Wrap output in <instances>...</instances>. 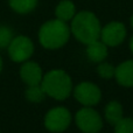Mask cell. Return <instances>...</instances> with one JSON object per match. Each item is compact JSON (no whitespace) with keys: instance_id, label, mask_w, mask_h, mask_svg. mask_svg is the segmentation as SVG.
<instances>
[{"instance_id":"cell-9","label":"cell","mask_w":133,"mask_h":133,"mask_svg":"<svg viewBox=\"0 0 133 133\" xmlns=\"http://www.w3.org/2000/svg\"><path fill=\"white\" fill-rule=\"evenodd\" d=\"M20 76L26 84L29 85H37L41 84L43 74L42 69L37 63L35 62H26L20 69Z\"/></svg>"},{"instance_id":"cell-18","label":"cell","mask_w":133,"mask_h":133,"mask_svg":"<svg viewBox=\"0 0 133 133\" xmlns=\"http://www.w3.org/2000/svg\"><path fill=\"white\" fill-rule=\"evenodd\" d=\"M12 40H13V32L11 28L0 26V48L9 46Z\"/></svg>"},{"instance_id":"cell-20","label":"cell","mask_w":133,"mask_h":133,"mask_svg":"<svg viewBox=\"0 0 133 133\" xmlns=\"http://www.w3.org/2000/svg\"><path fill=\"white\" fill-rule=\"evenodd\" d=\"M1 68H2V61H1V57H0V71H1Z\"/></svg>"},{"instance_id":"cell-13","label":"cell","mask_w":133,"mask_h":133,"mask_svg":"<svg viewBox=\"0 0 133 133\" xmlns=\"http://www.w3.org/2000/svg\"><path fill=\"white\" fill-rule=\"evenodd\" d=\"M75 14H76V7L74 5V2L70 1V0H62V1L58 2V5L55 8L56 19L64 21V22L71 21L72 18L75 16Z\"/></svg>"},{"instance_id":"cell-10","label":"cell","mask_w":133,"mask_h":133,"mask_svg":"<svg viewBox=\"0 0 133 133\" xmlns=\"http://www.w3.org/2000/svg\"><path fill=\"white\" fill-rule=\"evenodd\" d=\"M115 78L120 85L126 88L133 87V60H127L116 68Z\"/></svg>"},{"instance_id":"cell-5","label":"cell","mask_w":133,"mask_h":133,"mask_svg":"<svg viewBox=\"0 0 133 133\" xmlns=\"http://www.w3.org/2000/svg\"><path fill=\"white\" fill-rule=\"evenodd\" d=\"M71 123V113L68 109L57 106L48 111L44 117V126L50 132H63Z\"/></svg>"},{"instance_id":"cell-17","label":"cell","mask_w":133,"mask_h":133,"mask_svg":"<svg viewBox=\"0 0 133 133\" xmlns=\"http://www.w3.org/2000/svg\"><path fill=\"white\" fill-rule=\"evenodd\" d=\"M97 72L104 79H110V78L115 77V72H116V68L110 63L106 62H101L97 66Z\"/></svg>"},{"instance_id":"cell-12","label":"cell","mask_w":133,"mask_h":133,"mask_svg":"<svg viewBox=\"0 0 133 133\" xmlns=\"http://www.w3.org/2000/svg\"><path fill=\"white\" fill-rule=\"evenodd\" d=\"M104 117H105L106 122H108L109 124L116 125L124 117V111H123L122 104L117 101H111L110 103L105 106Z\"/></svg>"},{"instance_id":"cell-15","label":"cell","mask_w":133,"mask_h":133,"mask_svg":"<svg viewBox=\"0 0 133 133\" xmlns=\"http://www.w3.org/2000/svg\"><path fill=\"white\" fill-rule=\"evenodd\" d=\"M46 92L42 89L41 84L37 85H29L27 90H26V98L29 102H33V103H39V102H42L46 97Z\"/></svg>"},{"instance_id":"cell-3","label":"cell","mask_w":133,"mask_h":133,"mask_svg":"<svg viewBox=\"0 0 133 133\" xmlns=\"http://www.w3.org/2000/svg\"><path fill=\"white\" fill-rule=\"evenodd\" d=\"M70 28L66 22L58 19L49 20L39 30L40 43L47 49H57L63 47L70 37Z\"/></svg>"},{"instance_id":"cell-21","label":"cell","mask_w":133,"mask_h":133,"mask_svg":"<svg viewBox=\"0 0 133 133\" xmlns=\"http://www.w3.org/2000/svg\"><path fill=\"white\" fill-rule=\"evenodd\" d=\"M131 27L133 28V15L131 16Z\"/></svg>"},{"instance_id":"cell-8","label":"cell","mask_w":133,"mask_h":133,"mask_svg":"<svg viewBox=\"0 0 133 133\" xmlns=\"http://www.w3.org/2000/svg\"><path fill=\"white\" fill-rule=\"evenodd\" d=\"M34 51V44L27 36H18L11 41L8 46L9 57L14 62H25Z\"/></svg>"},{"instance_id":"cell-7","label":"cell","mask_w":133,"mask_h":133,"mask_svg":"<svg viewBox=\"0 0 133 133\" xmlns=\"http://www.w3.org/2000/svg\"><path fill=\"white\" fill-rule=\"evenodd\" d=\"M125 37H126L125 25L119 21H112L102 27L99 40L108 47H117L124 42Z\"/></svg>"},{"instance_id":"cell-11","label":"cell","mask_w":133,"mask_h":133,"mask_svg":"<svg viewBox=\"0 0 133 133\" xmlns=\"http://www.w3.org/2000/svg\"><path fill=\"white\" fill-rule=\"evenodd\" d=\"M108 46L105 43H103L101 40H96V41L87 44V56L92 62H103L108 57Z\"/></svg>"},{"instance_id":"cell-19","label":"cell","mask_w":133,"mask_h":133,"mask_svg":"<svg viewBox=\"0 0 133 133\" xmlns=\"http://www.w3.org/2000/svg\"><path fill=\"white\" fill-rule=\"evenodd\" d=\"M130 49H131V51L133 54V36L131 37V40H130Z\"/></svg>"},{"instance_id":"cell-16","label":"cell","mask_w":133,"mask_h":133,"mask_svg":"<svg viewBox=\"0 0 133 133\" xmlns=\"http://www.w3.org/2000/svg\"><path fill=\"white\" fill-rule=\"evenodd\" d=\"M115 126V133H133V118L123 117Z\"/></svg>"},{"instance_id":"cell-2","label":"cell","mask_w":133,"mask_h":133,"mask_svg":"<svg viewBox=\"0 0 133 133\" xmlns=\"http://www.w3.org/2000/svg\"><path fill=\"white\" fill-rule=\"evenodd\" d=\"M41 87L47 96L57 101H64L72 91L71 78L64 70L54 69L43 76Z\"/></svg>"},{"instance_id":"cell-4","label":"cell","mask_w":133,"mask_h":133,"mask_svg":"<svg viewBox=\"0 0 133 133\" xmlns=\"http://www.w3.org/2000/svg\"><path fill=\"white\" fill-rule=\"evenodd\" d=\"M75 123L83 133H98L103 127L101 115L91 106H84L77 111Z\"/></svg>"},{"instance_id":"cell-1","label":"cell","mask_w":133,"mask_h":133,"mask_svg":"<svg viewBox=\"0 0 133 133\" xmlns=\"http://www.w3.org/2000/svg\"><path fill=\"white\" fill-rule=\"evenodd\" d=\"M101 30V22L96 14H94L92 12H78L71 20L70 32L83 44H89L96 40H99Z\"/></svg>"},{"instance_id":"cell-14","label":"cell","mask_w":133,"mask_h":133,"mask_svg":"<svg viewBox=\"0 0 133 133\" xmlns=\"http://www.w3.org/2000/svg\"><path fill=\"white\" fill-rule=\"evenodd\" d=\"M9 6L20 14H27L36 7L37 0H8Z\"/></svg>"},{"instance_id":"cell-6","label":"cell","mask_w":133,"mask_h":133,"mask_svg":"<svg viewBox=\"0 0 133 133\" xmlns=\"http://www.w3.org/2000/svg\"><path fill=\"white\" fill-rule=\"evenodd\" d=\"M74 97L83 106H94L102 99V91L91 82H82L74 89Z\"/></svg>"}]
</instances>
